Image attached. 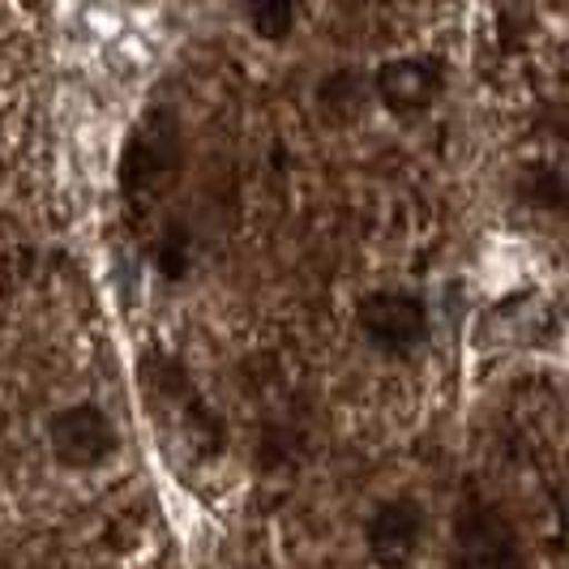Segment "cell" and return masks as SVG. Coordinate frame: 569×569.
<instances>
[{
    "mask_svg": "<svg viewBox=\"0 0 569 569\" xmlns=\"http://www.w3.org/2000/svg\"><path fill=\"white\" fill-rule=\"evenodd\" d=\"M184 168V142H180V124L168 108H154L142 124L133 129V138L124 146L120 159V189L138 210L154 201L176 184V176Z\"/></svg>",
    "mask_w": 569,
    "mask_h": 569,
    "instance_id": "obj_1",
    "label": "cell"
},
{
    "mask_svg": "<svg viewBox=\"0 0 569 569\" xmlns=\"http://www.w3.org/2000/svg\"><path fill=\"white\" fill-rule=\"evenodd\" d=\"M360 330L365 339L377 347V351H390V356H402L411 347H420L428 335V313L425 305L407 291H372L360 305Z\"/></svg>",
    "mask_w": 569,
    "mask_h": 569,
    "instance_id": "obj_2",
    "label": "cell"
},
{
    "mask_svg": "<svg viewBox=\"0 0 569 569\" xmlns=\"http://www.w3.org/2000/svg\"><path fill=\"white\" fill-rule=\"evenodd\" d=\"M48 441H52L57 462L86 471V467H99L116 450V428L94 402H78L48 420Z\"/></svg>",
    "mask_w": 569,
    "mask_h": 569,
    "instance_id": "obj_3",
    "label": "cell"
},
{
    "mask_svg": "<svg viewBox=\"0 0 569 569\" xmlns=\"http://www.w3.org/2000/svg\"><path fill=\"white\" fill-rule=\"evenodd\" d=\"M455 569H522L518 540L488 506H462L455 536Z\"/></svg>",
    "mask_w": 569,
    "mask_h": 569,
    "instance_id": "obj_4",
    "label": "cell"
},
{
    "mask_svg": "<svg viewBox=\"0 0 569 569\" xmlns=\"http://www.w3.org/2000/svg\"><path fill=\"white\" fill-rule=\"evenodd\" d=\"M441 64L428 57H402L386 60L377 73H372V94L399 116H416L432 108V99L441 94Z\"/></svg>",
    "mask_w": 569,
    "mask_h": 569,
    "instance_id": "obj_5",
    "label": "cell"
},
{
    "mask_svg": "<svg viewBox=\"0 0 569 569\" xmlns=\"http://www.w3.org/2000/svg\"><path fill=\"white\" fill-rule=\"evenodd\" d=\"M420 540H425V510H420V501L399 497V501H386L381 510L372 513L369 552L381 569H402L416 557Z\"/></svg>",
    "mask_w": 569,
    "mask_h": 569,
    "instance_id": "obj_6",
    "label": "cell"
},
{
    "mask_svg": "<svg viewBox=\"0 0 569 569\" xmlns=\"http://www.w3.org/2000/svg\"><path fill=\"white\" fill-rule=\"evenodd\" d=\"M369 94H372V82H365L360 73H351V69H342V73H330L321 90H317V103H321V112L330 116V120H356V116L369 108Z\"/></svg>",
    "mask_w": 569,
    "mask_h": 569,
    "instance_id": "obj_7",
    "label": "cell"
},
{
    "mask_svg": "<svg viewBox=\"0 0 569 569\" xmlns=\"http://www.w3.org/2000/svg\"><path fill=\"white\" fill-rule=\"evenodd\" d=\"M244 13H249V27L253 34L279 43L296 27V0H244Z\"/></svg>",
    "mask_w": 569,
    "mask_h": 569,
    "instance_id": "obj_8",
    "label": "cell"
},
{
    "mask_svg": "<svg viewBox=\"0 0 569 569\" xmlns=\"http://www.w3.org/2000/svg\"><path fill=\"white\" fill-rule=\"evenodd\" d=\"M189 257H193V240H189V231L180 228V223H171V228L154 240V266H159V274H168V279H180V274L189 270Z\"/></svg>",
    "mask_w": 569,
    "mask_h": 569,
    "instance_id": "obj_9",
    "label": "cell"
},
{
    "mask_svg": "<svg viewBox=\"0 0 569 569\" xmlns=\"http://www.w3.org/2000/svg\"><path fill=\"white\" fill-rule=\"evenodd\" d=\"M518 189H522V198H527V201H536V206H552V210L561 206V193H566L561 176H557V171H543V168L527 171Z\"/></svg>",
    "mask_w": 569,
    "mask_h": 569,
    "instance_id": "obj_10",
    "label": "cell"
}]
</instances>
